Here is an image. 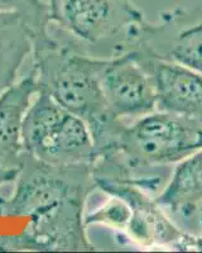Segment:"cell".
<instances>
[{
  "label": "cell",
  "mask_w": 202,
  "mask_h": 253,
  "mask_svg": "<svg viewBox=\"0 0 202 253\" xmlns=\"http://www.w3.org/2000/svg\"><path fill=\"white\" fill-rule=\"evenodd\" d=\"M153 81L157 110L181 115L202 126V74L143 48H134Z\"/></svg>",
  "instance_id": "obj_6"
},
{
  "label": "cell",
  "mask_w": 202,
  "mask_h": 253,
  "mask_svg": "<svg viewBox=\"0 0 202 253\" xmlns=\"http://www.w3.org/2000/svg\"><path fill=\"white\" fill-rule=\"evenodd\" d=\"M48 6L49 22L85 53L86 46L110 44L113 57L121 55L147 26L133 0H48Z\"/></svg>",
  "instance_id": "obj_2"
},
{
  "label": "cell",
  "mask_w": 202,
  "mask_h": 253,
  "mask_svg": "<svg viewBox=\"0 0 202 253\" xmlns=\"http://www.w3.org/2000/svg\"><path fill=\"white\" fill-rule=\"evenodd\" d=\"M201 128L185 117L156 110L125 124L116 146L104 153L115 155L135 176L136 170L177 164L200 150Z\"/></svg>",
  "instance_id": "obj_4"
},
{
  "label": "cell",
  "mask_w": 202,
  "mask_h": 253,
  "mask_svg": "<svg viewBox=\"0 0 202 253\" xmlns=\"http://www.w3.org/2000/svg\"><path fill=\"white\" fill-rule=\"evenodd\" d=\"M191 218H195L197 221V224H199V228H200V233H202V203L201 204L197 205L196 208L194 209V211L190 214V216H188L187 219H191Z\"/></svg>",
  "instance_id": "obj_13"
},
{
  "label": "cell",
  "mask_w": 202,
  "mask_h": 253,
  "mask_svg": "<svg viewBox=\"0 0 202 253\" xmlns=\"http://www.w3.org/2000/svg\"><path fill=\"white\" fill-rule=\"evenodd\" d=\"M27 0H0V13L14 12L26 4Z\"/></svg>",
  "instance_id": "obj_12"
},
{
  "label": "cell",
  "mask_w": 202,
  "mask_h": 253,
  "mask_svg": "<svg viewBox=\"0 0 202 253\" xmlns=\"http://www.w3.org/2000/svg\"><path fill=\"white\" fill-rule=\"evenodd\" d=\"M38 90L37 74L32 69L0 95V164L17 176L24 158L23 122Z\"/></svg>",
  "instance_id": "obj_8"
},
{
  "label": "cell",
  "mask_w": 202,
  "mask_h": 253,
  "mask_svg": "<svg viewBox=\"0 0 202 253\" xmlns=\"http://www.w3.org/2000/svg\"><path fill=\"white\" fill-rule=\"evenodd\" d=\"M162 57L202 74V22L179 32Z\"/></svg>",
  "instance_id": "obj_10"
},
{
  "label": "cell",
  "mask_w": 202,
  "mask_h": 253,
  "mask_svg": "<svg viewBox=\"0 0 202 253\" xmlns=\"http://www.w3.org/2000/svg\"><path fill=\"white\" fill-rule=\"evenodd\" d=\"M133 210L125 199L110 195L109 202L86 219V224H104L114 229L127 232Z\"/></svg>",
  "instance_id": "obj_11"
},
{
  "label": "cell",
  "mask_w": 202,
  "mask_h": 253,
  "mask_svg": "<svg viewBox=\"0 0 202 253\" xmlns=\"http://www.w3.org/2000/svg\"><path fill=\"white\" fill-rule=\"evenodd\" d=\"M22 144L27 155L52 166L93 165L98 157L86 122L39 89L26 114Z\"/></svg>",
  "instance_id": "obj_3"
},
{
  "label": "cell",
  "mask_w": 202,
  "mask_h": 253,
  "mask_svg": "<svg viewBox=\"0 0 202 253\" xmlns=\"http://www.w3.org/2000/svg\"><path fill=\"white\" fill-rule=\"evenodd\" d=\"M32 56L39 89L86 122L98 156L114 148L125 123L111 115L101 90L105 58L78 51L65 38L52 37L47 27L33 37Z\"/></svg>",
  "instance_id": "obj_1"
},
{
  "label": "cell",
  "mask_w": 202,
  "mask_h": 253,
  "mask_svg": "<svg viewBox=\"0 0 202 253\" xmlns=\"http://www.w3.org/2000/svg\"><path fill=\"white\" fill-rule=\"evenodd\" d=\"M199 148H202V128L199 133Z\"/></svg>",
  "instance_id": "obj_14"
},
{
  "label": "cell",
  "mask_w": 202,
  "mask_h": 253,
  "mask_svg": "<svg viewBox=\"0 0 202 253\" xmlns=\"http://www.w3.org/2000/svg\"><path fill=\"white\" fill-rule=\"evenodd\" d=\"M100 84L107 109L115 118L136 119L157 110L153 81L133 49L105 58Z\"/></svg>",
  "instance_id": "obj_5"
},
{
  "label": "cell",
  "mask_w": 202,
  "mask_h": 253,
  "mask_svg": "<svg viewBox=\"0 0 202 253\" xmlns=\"http://www.w3.org/2000/svg\"><path fill=\"white\" fill-rule=\"evenodd\" d=\"M48 22L47 0H27L18 10L0 13V95L17 81L20 67L32 55L33 37Z\"/></svg>",
  "instance_id": "obj_7"
},
{
  "label": "cell",
  "mask_w": 202,
  "mask_h": 253,
  "mask_svg": "<svg viewBox=\"0 0 202 253\" xmlns=\"http://www.w3.org/2000/svg\"><path fill=\"white\" fill-rule=\"evenodd\" d=\"M156 202L163 209L187 219L202 203V148L176 164L169 180Z\"/></svg>",
  "instance_id": "obj_9"
}]
</instances>
